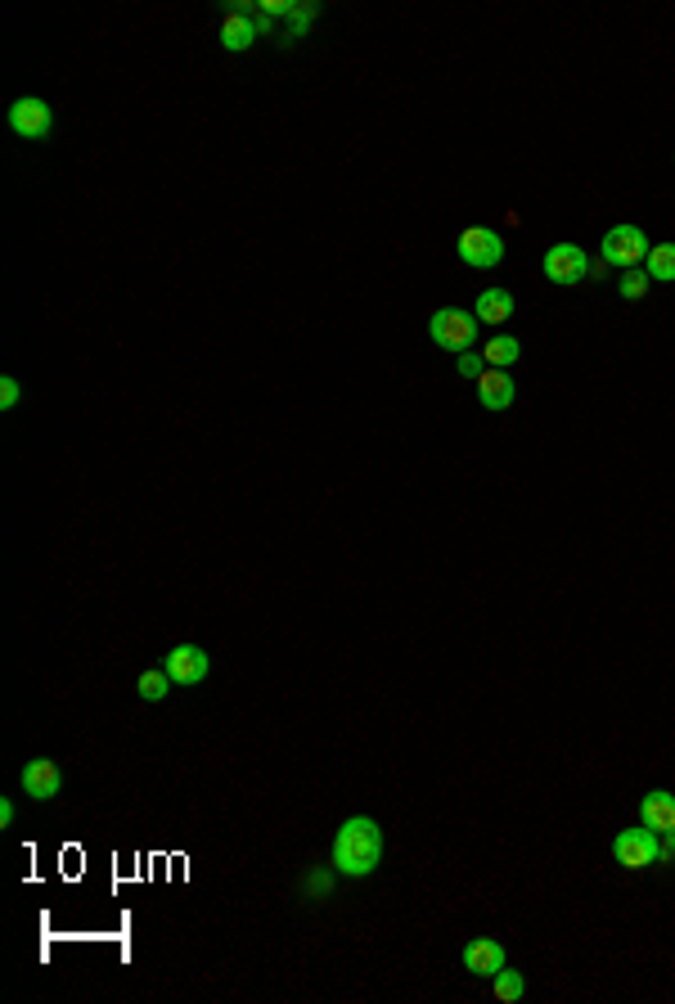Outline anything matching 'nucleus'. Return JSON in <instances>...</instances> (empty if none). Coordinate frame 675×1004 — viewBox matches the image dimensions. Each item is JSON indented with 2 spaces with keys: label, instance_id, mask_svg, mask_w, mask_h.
<instances>
[{
  "label": "nucleus",
  "instance_id": "f257e3e1",
  "mask_svg": "<svg viewBox=\"0 0 675 1004\" xmlns=\"http://www.w3.org/2000/svg\"><path fill=\"white\" fill-rule=\"evenodd\" d=\"M383 860V829L369 815H351L333 838V869L347 878H365Z\"/></svg>",
  "mask_w": 675,
  "mask_h": 1004
},
{
  "label": "nucleus",
  "instance_id": "f03ea898",
  "mask_svg": "<svg viewBox=\"0 0 675 1004\" xmlns=\"http://www.w3.org/2000/svg\"><path fill=\"white\" fill-rule=\"evenodd\" d=\"M428 338L441 347V352H468L477 338V316L473 311H459V307H441L428 316Z\"/></svg>",
  "mask_w": 675,
  "mask_h": 1004
},
{
  "label": "nucleus",
  "instance_id": "7ed1b4c3",
  "mask_svg": "<svg viewBox=\"0 0 675 1004\" xmlns=\"http://www.w3.org/2000/svg\"><path fill=\"white\" fill-rule=\"evenodd\" d=\"M599 253H603V266H626V271H639V262L653 253V244H648V235L639 226L621 221V226H612L608 235H603Z\"/></svg>",
  "mask_w": 675,
  "mask_h": 1004
},
{
  "label": "nucleus",
  "instance_id": "20e7f679",
  "mask_svg": "<svg viewBox=\"0 0 675 1004\" xmlns=\"http://www.w3.org/2000/svg\"><path fill=\"white\" fill-rule=\"evenodd\" d=\"M504 257V239L495 235L491 226H468L459 230V262L473 266V271H491V266H500Z\"/></svg>",
  "mask_w": 675,
  "mask_h": 1004
},
{
  "label": "nucleus",
  "instance_id": "39448f33",
  "mask_svg": "<svg viewBox=\"0 0 675 1004\" xmlns=\"http://www.w3.org/2000/svg\"><path fill=\"white\" fill-rule=\"evenodd\" d=\"M585 275H590V253L576 244H554L545 253V280L558 284V289H572V284H581Z\"/></svg>",
  "mask_w": 675,
  "mask_h": 1004
},
{
  "label": "nucleus",
  "instance_id": "423d86ee",
  "mask_svg": "<svg viewBox=\"0 0 675 1004\" xmlns=\"http://www.w3.org/2000/svg\"><path fill=\"white\" fill-rule=\"evenodd\" d=\"M612 860L626 869H648L657 865V833L648 829H621L617 838H612Z\"/></svg>",
  "mask_w": 675,
  "mask_h": 1004
},
{
  "label": "nucleus",
  "instance_id": "0eeeda50",
  "mask_svg": "<svg viewBox=\"0 0 675 1004\" xmlns=\"http://www.w3.org/2000/svg\"><path fill=\"white\" fill-rule=\"evenodd\" d=\"M50 104L45 100H36V95H23V100H14L9 104V127H14V136H23V140H41V136H50Z\"/></svg>",
  "mask_w": 675,
  "mask_h": 1004
},
{
  "label": "nucleus",
  "instance_id": "6e6552de",
  "mask_svg": "<svg viewBox=\"0 0 675 1004\" xmlns=\"http://www.w3.org/2000/svg\"><path fill=\"white\" fill-rule=\"evenodd\" d=\"M207 649H198V644H176V649L167 653V662H162V671H167L176 685H198V680H207Z\"/></svg>",
  "mask_w": 675,
  "mask_h": 1004
},
{
  "label": "nucleus",
  "instance_id": "1a4fd4ad",
  "mask_svg": "<svg viewBox=\"0 0 675 1004\" xmlns=\"http://www.w3.org/2000/svg\"><path fill=\"white\" fill-rule=\"evenodd\" d=\"M18 784H23L27 797H36V802H50V797H59L63 775H59V766H54L50 757H36V761H27V766L18 770Z\"/></svg>",
  "mask_w": 675,
  "mask_h": 1004
},
{
  "label": "nucleus",
  "instance_id": "9d476101",
  "mask_svg": "<svg viewBox=\"0 0 675 1004\" xmlns=\"http://www.w3.org/2000/svg\"><path fill=\"white\" fill-rule=\"evenodd\" d=\"M464 968L477 977H495L504 968V946L495 937H473L464 946Z\"/></svg>",
  "mask_w": 675,
  "mask_h": 1004
},
{
  "label": "nucleus",
  "instance_id": "9b49d317",
  "mask_svg": "<svg viewBox=\"0 0 675 1004\" xmlns=\"http://www.w3.org/2000/svg\"><path fill=\"white\" fill-rule=\"evenodd\" d=\"M513 397H518V388H513V379L504 370H486L482 379H477V401H482L486 410H509Z\"/></svg>",
  "mask_w": 675,
  "mask_h": 1004
},
{
  "label": "nucleus",
  "instance_id": "f8f14e48",
  "mask_svg": "<svg viewBox=\"0 0 675 1004\" xmlns=\"http://www.w3.org/2000/svg\"><path fill=\"white\" fill-rule=\"evenodd\" d=\"M252 41H257V23H252V14H243L239 5H225L221 46H225V50H248Z\"/></svg>",
  "mask_w": 675,
  "mask_h": 1004
},
{
  "label": "nucleus",
  "instance_id": "ddd939ff",
  "mask_svg": "<svg viewBox=\"0 0 675 1004\" xmlns=\"http://www.w3.org/2000/svg\"><path fill=\"white\" fill-rule=\"evenodd\" d=\"M639 820H644L653 833L675 829V793H662V788H653V793H648L644 802H639Z\"/></svg>",
  "mask_w": 675,
  "mask_h": 1004
},
{
  "label": "nucleus",
  "instance_id": "4468645a",
  "mask_svg": "<svg viewBox=\"0 0 675 1004\" xmlns=\"http://www.w3.org/2000/svg\"><path fill=\"white\" fill-rule=\"evenodd\" d=\"M477 325H504L513 316V293L504 289H482L477 293V307H473Z\"/></svg>",
  "mask_w": 675,
  "mask_h": 1004
},
{
  "label": "nucleus",
  "instance_id": "2eb2a0df",
  "mask_svg": "<svg viewBox=\"0 0 675 1004\" xmlns=\"http://www.w3.org/2000/svg\"><path fill=\"white\" fill-rule=\"evenodd\" d=\"M482 356H486V365H491V370H509V365L522 356V343H518V338H509V334H495L491 343L482 347Z\"/></svg>",
  "mask_w": 675,
  "mask_h": 1004
},
{
  "label": "nucleus",
  "instance_id": "dca6fc26",
  "mask_svg": "<svg viewBox=\"0 0 675 1004\" xmlns=\"http://www.w3.org/2000/svg\"><path fill=\"white\" fill-rule=\"evenodd\" d=\"M648 280H666L675 284V244H653V253L644 257Z\"/></svg>",
  "mask_w": 675,
  "mask_h": 1004
},
{
  "label": "nucleus",
  "instance_id": "f3484780",
  "mask_svg": "<svg viewBox=\"0 0 675 1004\" xmlns=\"http://www.w3.org/2000/svg\"><path fill=\"white\" fill-rule=\"evenodd\" d=\"M171 685H176V680H171L167 671L158 667V671H144V676L135 680V694H140L144 703H158V698H167V689H171Z\"/></svg>",
  "mask_w": 675,
  "mask_h": 1004
},
{
  "label": "nucleus",
  "instance_id": "a211bd4d",
  "mask_svg": "<svg viewBox=\"0 0 675 1004\" xmlns=\"http://www.w3.org/2000/svg\"><path fill=\"white\" fill-rule=\"evenodd\" d=\"M491 986H495V1000H504V1004H518L522 991H527L522 973H513V968H500V973L491 977Z\"/></svg>",
  "mask_w": 675,
  "mask_h": 1004
},
{
  "label": "nucleus",
  "instance_id": "6ab92c4d",
  "mask_svg": "<svg viewBox=\"0 0 675 1004\" xmlns=\"http://www.w3.org/2000/svg\"><path fill=\"white\" fill-rule=\"evenodd\" d=\"M455 370H459V379H473V383H477L486 370H491V365H486V356H482V352H459Z\"/></svg>",
  "mask_w": 675,
  "mask_h": 1004
},
{
  "label": "nucleus",
  "instance_id": "aec40b11",
  "mask_svg": "<svg viewBox=\"0 0 675 1004\" xmlns=\"http://www.w3.org/2000/svg\"><path fill=\"white\" fill-rule=\"evenodd\" d=\"M644 293H648V271H626V280H621V298L639 302Z\"/></svg>",
  "mask_w": 675,
  "mask_h": 1004
},
{
  "label": "nucleus",
  "instance_id": "412c9836",
  "mask_svg": "<svg viewBox=\"0 0 675 1004\" xmlns=\"http://www.w3.org/2000/svg\"><path fill=\"white\" fill-rule=\"evenodd\" d=\"M18 397H23V388H18V379H0V406L14 410Z\"/></svg>",
  "mask_w": 675,
  "mask_h": 1004
},
{
  "label": "nucleus",
  "instance_id": "4be33fe9",
  "mask_svg": "<svg viewBox=\"0 0 675 1004\" xmlns=\"http://www.w3.org/2000/svg\"><path fill=\"white\" fill-rule=\"evenodd\" d=\"M657 865H675V829H666L657 842Z\"/></svg>",
  "mask_w": 675,
  "mask_h": 1004
},
{
  "label": "nucleus",
  "instance_id": "5701e85b",
  "mask_svg": "<svg viewBox=\"0 0 675 1004\" xmlns=\"http://www.w3.org/2000/svg\"><path fill=\"white\" fill-rule=\"evenodd\" d=\"M329 892V874H306V896H324Z\"/></svg>",
  "mask_w": 675,
  "mask_h": 1004
},
{
  "label": "nucleus",
  "instance_id": "b1692460",
  "mask_svg": "<svg viewBox=\"0 0 675 1004\" xmlns=\"http://www.w3.org/2000/svg\"><path fill=\"white\" fill-rule=\"evenodd\" d=\"M0 824H5V829L14 824V802H0Z\"/></svg>",
  "mask_w": 675,
  "mask_h": 1004
}]
</instances>
